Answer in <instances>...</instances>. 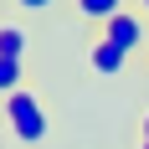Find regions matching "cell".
I'll return each mask as SVG.
<instances>
[{"label": "cell", "mask_w": 149, "mask_h": 149, "mask_svg": "<svg viewBox=\"0 0 149 149\" xmlns=\"http://www.w3.org/2000/svg\"><path fill=\"white\" fill-rule=\"evenodd\" d=\"M46 108H41V98L31 88H21V93H10L5 98V129H10V139H21V144H41L46 139Z\"/></svg>", "instance_id": "obj_1"}, {"label": "cell", "mask_w": 149, "mask_h": 149, "mask_svg": "<svg viewBox=\"0 0 149 149\" xmlns=\"http://www.w3.org/2000/svg\"><path fill=\"white\" fill-rule=\"evenodd\" d=\"M103 36H108V41H118L123 52H134V46L149 41V21H144L139 10H123V15H113V21L103 26Z\"/></svg>", "instance_id": "obj_2"}, {"label": "cell", "mask_w": 149, "mask_h": 149, "mask_svg": "<svg viewBox=\"0 0 149 149\" xmlns=\"http://www.w3.org/2000/svg\"><path fill=\"white\" fill-rule=\"evenodd\" d=\"M123 62H129V52H123L118 41H108V36H98V41L88 46V67H93V72H103V77L123 72Z\"/></svg>", "instance_id": "obj_3"}, {"label": "cell", "mask_w": 149, "mask_h": 149, "mask_svg": "<svg viewBox=\"0 0 149 149\" xmlns=\"http://www.w3.org/2000/svg\"><path fill=\"white\" fill-rule=\"evenodd\" d=\"M26 46H31V31L26 21H0V57H10V62H26Z\"/></svg>", "instance_id": "obj_4"}, {"label": "cell", "mask_w": 149, "mask_h": 149, "mask_svg": "<svg viewBox=\"0 0 149 149\" xmlns=\"http://www.w3.org/2000/svg\"><path fill=\"white\" fill-rule=\"evenodd\" d=\"M72 10L82 15L88 26H108V21H113V15H123L129 5H123V0H72Z\"/></svg>", "instance_id": "obj_5"}, {"label": "cell", "mask_w": 149, "mask_h": 149, "mask_svg": "<svg viewBox=\"0 0 149 149\" xmlns=\"http://www.w3.org/2000/svg\"><path fill=\"white\" fill-rule=\"evenodd\" d=\"M21 82H26V67L10 57H0V98H10V93H21Z\"/></svg>", "instance_id": "obj_6"}, {"label": "cell", "mask_w": 149, "mask_h": 149, "mask_svg": "<svg viewBox=\"0 0 149 149\" xmlns=\"http://www.w3.org/2000/svg\"><path fill=\"white\" fill-rule=\"evenodd\" d=\"M10 5H15L21 15H41V10H52L57 0H10Z\"/></svg>", "instance_id": "obj_7"}, {"label": "cell", "mask_w": 149, "mask_h": 149, "mask_svg": "<svg viewBox=\"0 0 149 149\" xmlns=\"http://www.w3.org/2000/svg\"><path fill=\"white\" fill-rule=\"evenodd\" d=\"M139 15H144V21H149V0H139Z\"/></svg>", "instance_id": "obj_8"}, {"label": "cell", "mask_w": 149, "mask_h": 149, "mask_svg": "<svg viewBox=\"0 0 149 149\" xmlns=\"http://www.w3.org/2000/svg\"><path fill=\"white\" fill-rule=\"evenodd\" d=\"M144 144H149V113H144Z\"/></svg>", "instance_id": "obj_9"}, {"label": "cell", "mask_w": 149, "mask_h": 149, "mask_svg": "<svg viewBox=\"0 0 149 149\" xmlns=\"http://www.w3.org/2000/svg\"><path fill=\"white\" fill-rule=\"evenodd\" d=\"M139 149H149V144H139Z\"/></svg>", "instance_id": "obj_10"}]
</instances>
